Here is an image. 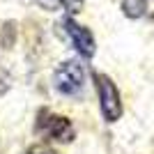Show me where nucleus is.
Here are the masks:
<instances>
[{"label":"nucleus","mask_w":154,"mask_h":154,"mask_svg":"<svg viewBox=\"0 0 154 154\" xmlns=\"http://www.w3.org/2000/svg\"><path fill=\"white\" fill-rule=\"evenodd\" d=\"M97 92H99V106H101L103 120L106 122H115L122 115V101H120V92L115 83L110 81L106 74H94Z\"/></svg>","instance_id":"f257e3e1"},{"label":"nucleus","mask_w":154,"mask_h":154,"mask_svg":"<svg viewBox=\"0 0 154 154\" xmlns=\"http://www.w3.org/2000/svg\"><path fill=\"white\" fill-rule=\"evenodd\" d=\"M53 83L62 94H78L83 90V67L78 62H62L53 74Z\"/></svg>","instance_id":"f03ea898"},{"label":"nucleus","mask_w":154,"mask_h":154,"mask_svg":"<svg viewBox=\"0 0 154 154\" xmlns=\"http://www.w3.org/2000/svg\"><path fill=\"white\" fill-rule=\"evenodd\" d=\"M37 127H39V131H44L48 138H53L58 143H71L74 140V127L62 115H51V113L42 110V120H39Z\"/></svg>","instance_id":"7ed1b4c3"},{"label":"nucleus","mask_w":154,"mask_h":154,"mask_svg":"<svg viewBox=\"0 0 154 154\" xmlns=\"http://www.w3.org/2000/svg\"><path fill=\"white\" fill-rule=\"evenodd\" d=\"M64 30H67V35L71 37V42L76 46V51L83 58H92L94 55V37H92V32L85 26L76 23L74 19H67L64 21Z\"/></svg>","instance_id":"20e7f679"},{"label":"nucleus","mask_w":154,"mask_h":154,"mask_svg":"<svg viewBox=\"0 0 154 154\" xmlns=\"http://www.w3.org/2000/svg\"><path fill=\"white\" fill-rule=\"evenodd\" d=\"M122 9H124V14H127V16L138 19V16H143V14H145V2H143V0H127V2L122 5Z\"/></svg>","instance_id":"39448f33"},{"label":"nucleus","mask_w":154,"mask_h":154,"mask_svg":"<svg viewBox=\"0 0 154 154\" xmlns=\"http://www.w3.org/2000/svg\"><path fill=\"white\" fill-rule=\"evenodd\" d=\"M28 154H55V152L48 149V147H44V145H37V147H30V149H28Z\"/></svg>","instance_id":"423d86ee"}]
</instances>
